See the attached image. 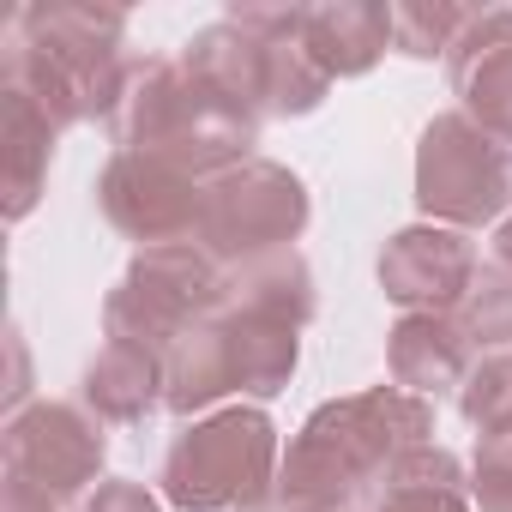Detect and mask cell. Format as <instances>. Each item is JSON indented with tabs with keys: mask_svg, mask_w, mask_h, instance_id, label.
I'll use <instances>...</instances> for the list:
<instances>
[{
	"mask_svg": "<svg viewBox=\"0 0 512 512\" xmlns=\"http://www.w3.org/2000/svg\"><path fill=\"white\" fill-rule=\"evenodd\" d=\"M434 440V404L404 386H368L320 404L278 464V512H356L374 482Z\"/></svg>",
	"mask_w": 512,
	"mask_h": 512,
	"instance_id": "1",
	"label": "cell"
},
{
	"mask_svg": "<svg viewBox=\"0 0 512 512\" xmlns=\"http://www.w3.org/2000/svg\"><path fill=\"white\" fill-rule=\"evenodd\" d=\"M133 79L127 55V13L91 7V0H43L25 7L7 31V85L31 91L55 127L103 121L115 115L121 91Z\"/></svg>",
	"mask_w": 512,
	"mask_h": 512,
	"instance_id": "2",
	"label": "cell"
},
{
	"mask_svg": "<svg viewBox=\"0 0 512 512\" xmlns=\"http://www.w3.org/2000/svg\"><path fill=\"white\" fill-rule=\"evenodd\" d=\"M109 139H115V151L169 157L193 181H211L253 157L260 121L217 103L181 67V55H169V61H133V79L109 115Z\"/></svg>",
	"mask_w": 512,
	"mask_h": 512,
	"instance_id": "3",
	"label": "cell"
},
{
	"mask_svg": "<svg viewBox=\"0 0 512 512\" xmlns=\"http://www.w3.org/2000/svg\"><path fill=\"white\" fill-rule=\"evenodd\" d=\"M163 494L181 512H253L278 494V428L260 404H229L175 434Z\"/></svg>",
	"mask_w": 512,
	"mask_h": 512,
	"instance_id": "4",
	"label": "cell"
},
{
	"mask_svg": "<svg viewBox=\"0 0 512 512\" xmlns=\"http://www.w3.org/2000/svg\"><path fill=\"white\" fill-rule=\"evenodd\" d=\"M217 296H223V266L199 241L139 247L127 278L103 302V332L115 344H139L163 356L187 326L217 314Z\"/></svg>",
	"mask_w": 512,
	"mask_h": 512,
	"instance_id": "5",
	"label": "cell"
},
{
	"mask_svg": "<svg viewBox=\"0 0 512 512\" xmlns=\"http://www.w3.org/2000/svg\"><path fill=\"white\" fill-rule=\"evenodd\" d=\"M416 205L428 223L482 229L512 205V145L476 127L464 109L434 115L416 145Z\"/></svg>",
	"mask_w": 512,
	"mask_h": 512,
	"instance_id": "6",
	"label": "cell"
},
{
	"mask_svg": "<svg viewBox=\"0 0 512 512\" xmlns=\"http://www.w3.org/2000/svg\"><path fill=\"white\" fill-rule=\"evenodd\" d=\"M308 187L272 163V157H247L223 175L205 181V205H199V247L217 266H241L260 253H284L302 229H308Z\"/></svg>",
	"mask_w": 512,
	"mask_h": 512,
	"instance_id": "7",
	"label": "cell"
},
{
	"mask_svg": "<svg viewBox=\"0 0 512 512\" xmlns=\"http://www.w3.org/2000/svg\"><path fill=\"white\" fill-rule=\"evenodd\" d=\"M109 434L91 410L79 404H25L19 416H7L0 434V470H7V494H31V500H73L91 494L97 470H103Z\"/></svg>",
	"mask_w": 512,
	"mask_h": 512,
	"instance_id": "8",
	"label": "cell"
},
{
	"mask_svg": "<svg viewBox=\"0 0 512 512\" xmlns=\"http://www.w3.org/2000/svg\"><path fill=\"white\" fill-rule=\"evenodd\" d=\"M97 205L103 217L139 241V247H169V241H193L199 235V205H205V181H193L187 169H175L169 157H145V151H115L103 181H97Z\"/></svg>",
	"mask_w": 512,
	"mask_h": 512,
	"instance_id": "9",
	"label": "cell"
},
{
	"mask_svg": "<svg viewBox=\"0 0 512 512\" xmlns=\"http://www.w3.org/2000/svg\"><path fill=\"white\" fill-rule=\"evenodd\" d=\"M476 272H482L476 241L464 229H446V223L398 229L380 253V290L404 314H458Z\"/></svg>",
	"mask_w": 512,
	"mask_h": 512,
	"instance_id": "10",
	"label": "cell"
},
{
	"mask_svg": "<svg viewBox=\"0 0 512 512\" xmlns=\"http://www.w3.org/2000/svg\"><path fill=\"white\" fill-rule=\"evenodd\" d=\"M446 73H452L464 115L512 145V7L470 13L458 49L446 55Z\"/></svg>",
	"mask_w": 512,
	"mask_h": 512,
	"instance_id": "11",
	"label": "cell"
},
{
	"mask_svg": "<svg viewBox=\"0 0 512 512\" xmlns=\"http://www.w3.org/2000/svg\"><path fill=\"white\" fill-rule=\"evenodd\" d=\"M181 67L217 103H229V109H241L253 121L272 115V49H266V37L217 19V25H205V31H193L181 43Z\"/></svg>",
	"mask_w": 512,
	"mask_h": 512,
	"instance_id": "12",
	"label": "cell"
},
{
	"mask_svg": "<svg viewBox=\"0 0 512 512\" xmlns=\"http://www.w3.org/2000/svg\"><path fill=\"white\" fill-rule=\"evenodd\" d=\"M386 368H392V386H404L416 398H440L470 380L476 344L464 338V326L452 314H404L386 338Z\"/></svg>",
	"mask_w": 512,
	"mask_h": 512,
	"instance_id": "13",
	"label": "cell"
},
{
	"mask_svg": "<svg viewBox=\"0 0 512 512\" xmlns=\"http://www.w3.org/2000/svg\"><path fill=\"white\" fill-rule=\"evenodd\" d=\"M302 43L326 79H362L392 49V7L380 0H314L302 7Z\"/></svg>",
	"mask_w": 512,
	"mask_h": 512,
	"instance_id": "14",
	"label": "cell"
},
{
	"mask_svg": "<svg viewBox=\"0 0 512 512\" xmlns=\"http://www.w3.org/2000/svg\"><path fill=\"white\" fill-rule=\"evenodd\" d=\"M314 272L296 247L284 253H260V260L223 266V296L217 314H247V320H272V326H308L314 320Z\"/></svg>",
	"mask_w": 512,
	"mask_h": 512,
	"instance_id": "15",
	"label": "cell"
},
{
	"mask_svg": "<svg viewBox=\"0 0 512 512\" xmlns=\"http://www.w3.org/2000/svg\"><path fill=\"white\" fill-rule=\"evenodd\" d=\"M235 392V362H229V332L223 320H199L187 326L169 350H163V410L175 416H199L217 398Z\"/></svg>",
	"mask_w": 512,
	"mask_h": 512,
	"instance_id": "16",
	"label": "cell"
},
{
	"mask_svg": "<svg viewBox=\"0 0 512 512\" xmlns=\"http://www.w3.org/2000/svg\"><path fill=\"white\" fill-rule=\"evenodd\" d=\"M163 404V356L157 350H139V344H103L85 368V410L97 422H145L151 410Z\"/></svg>",
	"mask_w": 512,
	"mask_h": 512,
	"instance_id": "17",
	"label": "cell"
},
{
	"mask_svg": "<svg viewBox=\"0 0 512 512\" xmlns=\"http://www.w3.org/2000/svg\"><path fill=\"white\" fill-rule=\"evenodd\" d=\"M55 133H61V127L49 121V109H43L31 91L0 85V145H7V217H13V223L37 205V193H43V181H49Z\"/></svg>",
	"mask_w": 512,
	"mask_h": 512,
	"instance_id": "18",
	"label": "cell"
},
{
	"mask_svg": "<svg viewBox=\"0 0 512 512\" xmlns=\"http://www.w3.org/2000/svg\"><path fill=\"white\" fill-rule=\"evenodd\" d=\"M374 506L386 512H476V494H470V476L464 464L446 452V446H410L368 494Z\"/></svg>",
	"mask_w": 512,
	"mask_h": 512,
	"instance_id": "19",
	"label": "cell"
},
{
	"mask_svg": "<svg viewBox=\"0 0 512 512\" xmlns=\"http://www.w3.org/2000/svg\"><path fill=\"white\" fill-rule=\"evenodd\" d=\"M229 332V362H235V392L247 398H278L296 374V326H272V320H247V314H217Z\"/></svg>",
	"mask_w": 512,
	"mask_h": 512,
	"instance_id": "20",
	"label": "cell"
},
{
	"mask_svg": "<svg viewBox=\"0 0 512 512\" xmlns=\"http://www.w3.org/2000/svg\"><path fill=\"white\" fill-rule=\"evenodd\" d=\"M470 13L476 7H452V0H398L392 7V49L410 61H440L458 49Z\"/></svg>",
	"mask_w": 512,
	"mask_h": 512,
	"instance_id": "21",
	"label": "cell"
},
{
	"mask_svg": "<svg viewBox=\"0 0 512 512\" xmlns=\"http://www.w3.org/2000/svg\"><path fill=\"white\" fill-rule=\"evenodd\" d=\"M266 49H272V115H314V109L326 103L332 79H326V67L308 55L302 31H290V37H278V43H266Z\"/></svg>",
	"mask_w": 512,
	"mask_h": 512,
	"instance_id": "22",
	"label": "cell"
},
{
	"mask_svg": "<svg viewBox=\"0 0 512 512\" xmlns=\"http://www.w3.org/2000/svg\"><path fill=\"white\" fill-rule=\"evenodd\" d=\"M452 320L464 326V338H470L482 356L506 350V344H512V272L482 266V272H476V284H470V296L458 302V314H452Z\"/></svg>",
	"mask_w": 512,
	"mask_h": 512,
	"instance_id": "23",
	"label": "cell"
},
{
	"mask_svg": "<svg viewBox=\"0 0 512 512\" xmlns=\"http://www.w3.org/2000/svg\"><path fill=\"white\" fill-rule=\"evenodd\" d=\"M458 410H464V422L482 428V434H506V428H512V350L476 356L470 380L458 386Z\"/></svg>",
	"mask_w": 512,
	"mask_h": 512,
	"instance_id": "24",
	"label": "cell"
},
{
	"mask_svg": "<svg viewBox=\"0 0 512 512\" xmlns=\"http://www.w3.org/2000/svg\"><path fill=\"white\" fill-rule=\"evenodd\" d=\"M470 494H476V506H482V512H512V428H506V434H482V440H476Z\"/></svg>",
	"mask_w": 512,
	"mask_h": 512,
	"instance_id": "25",
	"label": "cell"
},
{
	"mask_svg": "<svg viewBox=\"0 0 512 512\" xmlns=\"http://www.w3.org/2000/svg\"><path fill=\"white\" fill-rule=\"evenodd\" d=\"M85 512H163L157 506V494L145 488V482H97L91 494H85Z\"/></svg>",
	"mask_w": 512,
	"mask_h": 512,
	"instance_id": "26",
	"label": "cell"
},
{
	"mask_svg": "<svg viewBox=\"0 0 512 512\" xmlns=\"http://www.w3.org/2000/svg\"><path fill=\"white\" fill-rule=\"evenodd\" d=\"M7 356H13V386H7V410L19 416V410H25V392H31V386H25V338H19V326L7 332Z\"/></svg>",
	"mask_w": 512,
	"mask_h": 512,
	"instance_id": "27",
	"label": "cell"
},
{
	"mask_svg": "<svg viewBox=\"0 0 512 512\" xmlns=\"http://www.w3.org/2000/svg\"><path fill=\"white\" fill-rule=\"evenodd\" d=\"M494 266H500V272H512V217L494 229Z\"/></svg>",
	"mask_w": 512,
	"mask_h": 512,
	"instance_id": "28",
	"label": "cell"
},
{
	"mask_svg": "<svg viewBox=\"0 0 512 512\" xmlns=\"http://www.w3.org/2000/svg\"><path fill=\"white\" fill-rule=\"evenodd\" d=\"M0 512H61L55 500H31V494H7L0 500Z\"/></svg>",
	"mask_w": 512,
	"mask_h": 512,
	"instance_id": "29",
	"label": "cell"
},
{
	"mask_svg": "<svg viewBox=\"0 0 512 512\" xmlns=\"http://www.w3.org/2000/svg\"><path fill=\"white\" fill-rule=\"evenodd\" d=\"M356 512H386V506H374V500H362V506H356Z\"/></svg>",
	"mask_w": 512,
	"mask_h": 512,
	"instance_id": "30",
	"label": "cell"
}]
</instances>
